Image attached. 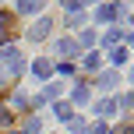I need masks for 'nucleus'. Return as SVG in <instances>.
I'll return each mask as SVG.
<instances>
[{
	"instance_id": "nucleus-11",
	"label": "nucleus",
	"mask_w": 134,
	"mask_h": 134,
	"mask_svg": "<svg viewBox=\"0 0 134 134\" xmlns=\"http://www.w3.org/2000/svg\"><path fill=\"white\" fill-rule=\"evenodd\" d=\"M18 11H21V14H35V11H42V0H21Z\"/></svg>"
},
{
	"instance_id": "nucleus-25",
	"label": "nucleus",
	"mask_w": 134,
	"mask_h": 134,
	"mask_svg": "<svg viewBox=\"0 0 134 134\" xmlns=\"http://www.w3.org/2000/svg\"><path fill=\"white\" fill-rule=\"evenodd\" d=\"M21 134H28V131H21Z\"/></svg>"
},
{
	"instance_id": "nucleus-13",
	"label": "nucleus",
	"mask_w": 134,
	"mask_h": 134,
	"mask_svg": "<svg viewBox=\"0 0 134 134\" xmlns=\"http://www.w3.org/2000/svg\"><path fill=\"white\" fill-rule=\"evenodd\" d=\"M109 60H113L116 67H124V64H127V49H124V46H116L113 53H109Z\"/></svg>"
},
{
	"instance_id": "nucleus-15",
	"label": "nucleus",
	"mask_w": 134,
	"mask_h": 134,
	"mask_svg": "<svg viewBox=\"0 0 134 134\" xmlns=\"http://www.w3.org/2000/svg\"><path fill=\"white\" fill-rule=\"evenodd\" d=\"M85 67H88V71H99V53H88L85 57Z\"/></svg>"
},
{
	"instance_id": "nucleus-10",
	"label": "nucleus",
	"mask_w": 134,
	"mask_h": 134,
	"mask_svg": "<svg viewBox=\"0 0 134 134\" xmlns=\"http://www.w3.org/2000/svg\"><path fill=\"white\" fill-rule=\"evenodd\" d=\"M53 113L60 116V120H67V124L74 120V109H71V102H57V106H53Z\"/></svg>"
},
{
	"instance_id": "nucleus-21",
	"label": "nucleus",
	"mask_w": 134,
	"mask_h": 134,
	"mask_svg": "<svg viewBox=\"0 0 134 134\" xmlns=\"http://www.w3.org/2000/svg\"><path fill=\"white\" fill-rule=\"evenodd\" d=\"M113 134H134V127H131V124H124V127H116Z\"/></svg>"
},
{
	"instance_id": "nucleus-19",
	"label": "nucleus",
	"mask_w": 134,
	"mask_h": 134,
	"mask_svg": "<svg viewBox=\"0 0 134 134\" xmlns=\"http://www.w3.org/2000/svg\"><path fill=\"white\" fill-rule=\"evenodd\" d=\"M7 124H11V109L0 106V127H7Z\"/></svg>"
},
{
	"instance_id": "nucleus-4",
	"label": "nucleus",
	"mask_w": 134,
	"mask_h": 134,
	"mask_svg": "<svg viewBox=\"0 0 134 134\" xmlns=\"http://www.w3.org/2000/svg\"><path fill=\"white\" fill-rule=\"evenodd\" d=\"M57 95H60V85H57V81H53V85H46V88H42L39 95H35V106H42V102H49V99H57Z\"/></svg>"
},
{
	"instance_id": "nucleus-22",
	"label": "nucleus",
	"mask_w": 134,
	"mask_h": 134,
	"mask_svg": "<svg viewBox=\"0 0 134 134\" xmlns=\"http://www.w3.org/2000/svg\"><path fill=\"white\" fill-rule=\"evenodd\" d=\"M81 4H99V0H81Z\"/></svg>"
},
{
	"instance_id": "nucleus-1",
	"label": "nucleus",
	"mask_w": 134,
	"mask_h": 134,
	"mask_svg": "<svg viewBox=\"0 0 134 134\" xmlns=\"http://www.w3.org/2000/svg\"><path fill=\"white\" fill-rule=\"evenodd\" d=\"M0 64H4V74H7V78H21V71H25V57H21L14 46L0 49Z\"/></svg>"
},
{
	"instance_id": "nucleus-7",
	"label": "nucleus",
	"mask_w": 134,
	"mask_h": 134,
	"mask_svg": "<svg viewBox=\"0 0 134 134\" xmlns=\"http://www.w3.org/2000/svg\"><path fill=\"white\" fill-rule=\"evenodd\" d=\"M113 113H116V102H113V99L95 102V116H113Z\"/></svg>"
},
{
	"instance_id": "nucleus-24",
	"label": "nucleus",
	"mask_w": 134,
	"mask_h": 134,
	"mask_svg": "<svg viewBox=\"0 0 134 134\" xmlns=\"http://www.w3.org/2000/svg\"><path fill=\"white\" fill-rule=\"evenodd\" d=\"M131 42H134V32H131Z\"/></svg>"
},
{
	"instance_id": "nucleus-12",
	"label": "nucleus",
	"mask_w": 134,
	"mask_h": 134,
	"mask_svg": "<svg viewBox=\"0 0 134 134\" xmlns=\"http://www.w3.org/2000/svg\"><path fill=\"white\" fill-rule=\"evenodd\" d=\"M120 39H124V32H116V28H109V32L102 35V42H106V46H113V49L120 46Z\"/></svg>"
},
{
	"instance_id": "nucleus-3",
	"label": "nucleus",
	"mask_w": 134,
	"mask_h": 134,
	"mask_svg": "<svg viewBox=\"0 0 134 134\" xmlns=\"http://www.w3.org/2000/svg\"><path fill=\"white\" fill-rule=\"evenodd\" d=\"M11 32H14V14L11 11H0V42H7Z\"/></svg>"
},
{
	"instance_id": "nucleus-9",
	"label": "nucleus",
	"mask_w": 134,
	"mask_h": 134,
	"mask_svg": "<svg viewBox=\"0 0 134 134\" xmlns=\"http://www.w3.org/2000/svg\"><path fill=\"white\" fill-rule=\"evenodd\" d=\"M95 85H99V88H106V92H109V88L116 85V71H102L99 78H95Z\"/></svg>"
},
{
	"instance_id": "nucleus-17",
	"label": "nucleus",
	"mask_w": 134,
	"mask_h": 134,
	"mask_svg": "<svg viewBox=\"0 0 134 134\" xmlns=\"http://www.w3.org/2000/svg\"><path fill=\"white\" fill-rule=\"evenodd\" d=\"M85 134H109V127H106V124H102V120H99V124H92V127H88Z\"/></svg>"
},
{
	"instance_id": "nucleus-6",
	"label": "nucleus",
	"mask_w": 134,
	"mask_h": 134,
	"mask_svg": "<svg viewBox=\"0 0 134 134\" xmlns=\"http://www.w3.org/2000/svg\"><path fill=\"white\" fill-rule=\"evenodd\" d=\"M32 74H35V78H42V81H46L49 74H53V64H49V60H42V57H39V60L32 64Z\"/></svg>"
},
{
	"instance_id": "nucleus-20",
	"label": "nucleus",
	"mask_w": 134,
	"mask_h": 134,
	"mask_svg": "<svg viewBox=\"0 0 134 134\" xmlns=\"http://www.w3.org/2000/svg\"><path fill=\"white\" fill-rule=\"evenodd\" d=\"M60 4L67 7V11H78V7H81V0H60Z\"/></svg>"
},
{
	"instance_id": "nucleus-23",
	"label": "nucleus",
	"mask_w": 134,
	"mask_h": 134,
	"mask_svg": "<svg viewBox=\"0 0 134 134\" xmlns=\"http://www.w3.org/2000/svg\"><path fill=\"white\" fill-rule=\"evenodd\" d=\"M131 81H134V67H131Z\"/></svg>"
},
{
	"instance_id": "nucleus-16",
	"label": "nucleus",
	"mask_w": 134,
	"mask_h": 134,
	"mask_svg": "<svg viewBox=\"0 0 134 134\" xmlns=\"http://www.w3.org/2000/svg\"><path fill=\"white\" fill-rule=\"evenodd\" d=\"M71 131H74V134H85L88 127H85V120H81V116H74V120H71Z\"/></svg>"
},
{
	"instance_id": "nucleus-5",
	"label": "nucleus",
	"mask_w": 134,
	"mask_h": 134,
	"mask_svg": "<svg viewBox=\"0 0 134 134\" xmlns=\"http://www.w3.org/2000/svg\"><path fill=\"white\" fill-rule=\"evenodd\" d=\"M57 53H64V64H67L74 53H78V42H74V39H60V42H57Z\"/></svg>"
},
{
	"instance_id": "nucleus-18",
	"label": "nucleus",
	"mask_w": 134,
	"mask_h": 134,
	"mask_svg": "<svg viewBox=\"0 0 134 134\" xmlns=\"http://www.w3.org/2000/svg\"><path fill=\"white\" fill-rule=\"evenodd\" d=\"M81 46H95V32H92V28L81 32Z\"/></svg>"
},
{
	"instance_id": "nucleus-14",
	"label": "nucleus",
	"mask_w": 134,
	"mask_h": 134,
	"mask_svg": "<svg viewBox=\"0 0 134 134\" xmlns=\"http://www.w3.org/2000/svg\"><path fill=\"white\" fill-rule=\"evenodd\" d=\"M74 102H81V106L88 102V85H78V88H74Z\"/></svg>"
},
{
	"instance_id": "nucleus-2",
	"label": "nucleus",
	"mask_w": 134,
	"mask_h": 134,
	"mask_svg": "<svg viewBox=\"0 0 134 134\" xmlns=\"http://www.w3.org/2000/svg\"><path fill=\"white\" fill-rule=\"evenodd\" d=\"M49 25H53L49 18H39V21H35L32 28H28V35H32L35 42H39V39H46V35H49Z\"/></svg>"
},
{
	"instance_id": "nucleus-8",
	"label": "nucleus",
	"mask_w": 134,
	"mask_h": 134,
	"mask_svg": "<svg viewBox=\"0 0 134 134\" xmlns=\"http://www.w3.org/2000/svg\"><path fill=\"white\" fill-rule=\"evenodd\" d=\"M113 18H116V4H102L95 11V21H113Z\"/></svg>"
}]
</instances>
